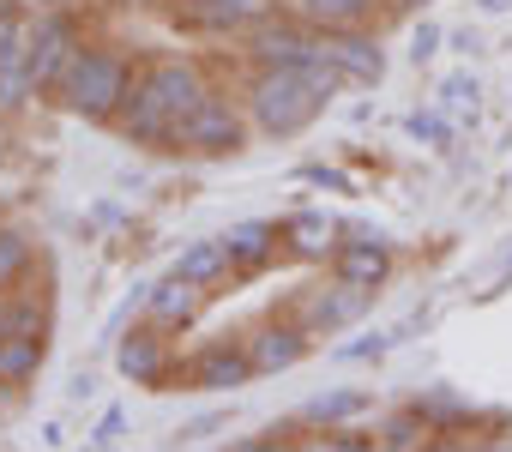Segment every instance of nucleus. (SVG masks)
<instances>
[{"mask_svg": "<svg viewBox=\"0 0 512 452\" xmlns=\"http://www.w3.org/2000/svg\"><path fill=\"white\" fill-rule=\"evenodd\" d=\"M416 404H422V416L434 422V434H452V428H464V422H470V404H464L458 392H446V386H428Z\"/></svg>", "mask_w": 512, "mask_h": 452, "instance_id": "obj_27", "label": "nucleus"}, {"mask_svg": "<svg viewBox=\"0 0 512 452\" xmlns=\"http://www.w3.org/2000/svg\"><path fill=\"white\" fill-rule=\"evenodd\" d=\"M247 139H260V133H253V121H247L241 97H223V91H211V97H205V103L175 127V151H181V157H193V163L241 157V151H247Z\"/></svg>", "mask_w": 512, "mask_h": 452, "instance_id": "obj_3", "label": "nucleus"}, {"mask_svg": "<svg viewBox=\"0 0 512 452\" xmlns=\"http://www.w3.org/2000/svg\"><path fill=\"white\" fill-rule=\"evenodd\" d=\"M127 422H133V416H127V404H109V410H103V416L85 428V446H91V452H103V446H121V440H127Z\"/></svg>", "mask_w": 512, "mask_h": 452, "instance_id": "obj_30", "label": "nucleus"}, {"mask_svg": "<svg viewBox=\"0 0 512 452\" xmlns=\"http://www.w3.org/2000/svg\"><path fill=\"white\" fill-rule=\"evenodd\" d=\"M380 446L386 452H416V446H434V422L422 416V404H404L380 422Z\"/></svg>", "mask_w": 512, "mask_h": 452, "instance_id": "obj_24", "label": "nucleus"}, {"mask_svg": "<svg viewBox=\"0 0 512 452\" xmlns=\"http://www.w3.org/2000/svg\"><path fill=\"white\" fill-rule=\"evenodd\" d=\"M37 272V236L25 223H0V296H13Z\"/></svg>", "mask_w": 512, "mask_h": 452, "instance_id": "obj_22", "label": "nucleus"}, {"mask_svg": "<svg viewBox=\"0 0 512 452\" xmlns=\"http://www.w3.org/2000/svg\"><path fill=\"white\" fill-rule=\"evenodd\" d=\"M67 398H73V404H91V398H97V374H91V368L73 374V380H67Z\"/></svg>", "mask_w": 512, "mask_h": 452, "instance_id": "obj_34", "label": "nucleus"}, {"mask_svg": "<svg viewBox=\"0 0 512 452\" xmlns=\"http://www.w3.org/2000/svg\"><path fill=\"white\" fill-rule=\"evenodd\" d=\"M37 446H67V428H61V422H55V416H49V422H43V428H37Z\"/></svg>", "mask_w": 512, "mask_h": 452, "instance_id": "obj_35", "label": "nucleus"}, {"mask_svg": "<svg viewBox=\"0 0 512 452\" xmlns=\"http://www.w3.org/2000/svg\"><path fill=\"white\" fill-rule=\"evenodd\" d=\"M506 187H512V175H506Z\"/></svg>", "mask_w": 512, "mask_h": 452, "instance_id": "obj_42", "label": "nucleus"}, {"mask_svg": "<svg viewBox=\"0 0 512 452\" xmlns=\"http://www.w3.org/2000/svg\"><path fill=\"white\" fill-rule=\"evenodd\" d=\"M308 350H314V332L296 314L290 320H260L247 332V356H253L260 374H290L296 362H308Z\"/></svg>", "mask_w": 512, "mask_h": 452, "instance_id": "obj_11", "label": "nucleus"}, {"mask_svg": "<svg viewBox=\"0 0 512 452\" xmlns=\"http://www.w3.org/2000/svg\"><path fill=\"white\" fill-rule=\"evenodd\" d=\"M440 43H446V31H440L434 19H416V31H410V49H404V55H410V67H428V61L440 55Z\"/></svg>", "mask_w": 512, "mask_h": 452, "instance_id": "obj_31", "label": "nucleus"}, {"mask_svg": "<svg viewBox=\"0 0 512 452\" xmlns=\"http://www.w3.org/2000/svg\"><path fill=\"white\" fill-rule=\"evenodd\" d=\"M284 13H296L308 31H350V25H380L386 0H278Z\"/></svg>", "mask_w": 512, "mask_h": 452, "instance_id": "obj_20", "label": "nucleus"}, {"mask_svg": "<svg viewBox=\"0 0 512 452\" xmlns=\"http://www.w3.org/2000/svg\"><path fill=\"white\" fill-rule=\"evenodd\" d=\"M266 13H278V0H187V25L205 37H247Z\"/></svg>", "mask_w": 512, "mask_h": 452, "instance_id": "obj_14", "label": "nucleus"}, {"mask_svg": "<svg viewBox=\"0 0 512 452\" xmlns=\"http://www.w3.org/2000/svg\"><path fill=\"white\" fill-rule=\"evenodd\" d=\"M169 272L187 278V284H199V290H217V284L235 278V260H229V242H223V236H199V242H187V248L169 260Z\"/></svg>", "mask_w": 512, "mask_h": 452, "instance_id": "obj_21", "label": "nucleus"}, {"mask_svg": "<svg viewBox=\"0 0 512 452\" xmlns=\"http://www.w3.org/2000/svg\"><path fill=\"white\" fill-rule=\"evenodd\" d=\"M79 43L85 37H79V19L73 13H31L25 61H31V79H37L43 97H55V85H61V73H67V61H73Z\"/></svg>", "mask_w": 512, "mask_h": 452, "instance_id": "obj_8", "label": "nucleus"}, {"mask_svg": "<svg viewBox=\"0 0 512 452\" xmlns=\"http://www.w3.org/2000/svg\"><path fill=\"white\" fill-rule=\"evenodd\" d=\"M332 278H344V284L380 296V290L392 284V242H386V236H350V242H338Z\"/></svg>", "mask_w": 512, "mask_h": 452, "instance_id": "obj_13", "label": "nucleus"}, {"mask_svg": "<svg viewBox=\"0 0 512 452\" xmlns=\"http://www.w3.org/2000/svg\"><path fill=\"white\" fill-rule=\"evenodd\" d=\"M229 422H235V410H229V404H217V410H205V416L181 422V428L169 434V446H205V440H217V434H223Z\"/></svg>", "mask_w": 512, "mask_h": 452, "instance_id": "obj_29", "label": "nucleus"}, {"mask_svg": "<svg viewBox=\"0 0 512 452\" xmlns=\"http://www.w3.org/2000/svg\"><path fill=\"white\" fill-rule=\"evenodd\" d=\"M398 7H428V0H398Z\"/></svg>", "mask_w": 512, "mask_h": 452, "instance_id": "obj_41", "label": "nucleus"}, {"mask_svg": "<svg viewBox=\"0 0 512 452\" xmlns=\"http://www.w3.org/2000/svg\"><path fill=\"white\" fill-rule=\"evenodd\" d=\"M296 181H314V187H332V193H350V175H344V169H326V163H308V169H296Z\"/></svg>", "mask_w": 512, "mask_h": 452, "instance_id": "obj_33", "label": "nucleus"}, {"mask_svg": "<svg viewBox=\"0 0 512 452\" xmlns=\"http://www.w3.org/2000/svg\"><path fill=\"white\" fill-rule=\"evenodd\" d=\"M241 55H247V67L253 73H278V67H308L314 55H320V31H308L296 13H266L260 25H253L247 37H241Z\"/></svg>", "mask_w": 512, "mask_h": 452, "instance_id": "obj_6", "label": "nucleus"}, {"mask_svg": "<svg viewBox=\"0 0 512 452\" xmlns=\"http://www.w3.org/2000/svg\"><path fill=\"white\" fill-rule=\"evenodd\" d=\"M241 109H247V121H253L260 139H296V133H308L332 109V97L314 85L308 67H278V73H253L247 67Z\"/></svg>", "mask_w": 512, "mask_h": 452, "instance_id": "obj_2", "label": "nucleus"}, {"mask_svg": "<svg viewBox=\"0 0 512 452\" xmlns=\"http://www.w3.org/2000/svg\"><path fill=\"white\" fill-rule=\"evenodd\" d=\"M25 37H31V0H0V67L25 61Z\"/></svg>", "mask_w": 512, "mask_h": 452, "instance_id": "obj_26", "label": "nucleus"}, {"mask_svg": "<svg viewBox=\"0 0 512 452\" xmlns=\"http://www.w3.org/2000/svg\"><path fill=\"white\" fill-rule=\"evenodd\" d=\"M392 350H398V326H392V332H356L350 344H332V362L356 368V362H380V356H392Z\"/></svg>", "mask_w": 512, "mask_h": 452, "instance_id": "obj_28", "label": "nucleus"}, {"mask_svg": "<svg viewBox=\"0 0 512 452\" xmlns=\"http://www.w3.org/2000/svg\"><path fill=\"white\" fill-rule=\"evenodd\" d=\"M49 362V332H31V326H7L0 332V386L7 392H25Z\"/></svg>", "mask_w": 512, "mask_h": 452, "instance_id": "obj_17", "label": "nucleus"}, {"mask_svg": "<svg viewBox=\"0 0 512 452\" xmlns=\"http://www.w3.org/2000/svg\"><path fill=\"white\" fill-rule=\"evenodd\" d=\"M320 55L350 79V85H380L386 79V49H380V25H350V31H320Z\"/></svg>", "mask_w": 512, "mask_h": 452, "instance_id": "obj_10", "label": "nucleus"}, {"mask_svg": "<svg viewBox=\"0 0 512 452\" xmlns=\"http://www.w3.org/2000/svg\"><path fill=\"white\" fill-rule=\"evenodd\" d=\"M434 103H440L458 127H476V121H482V79H476L470 67H458V73H446V79L434 85Z\"/></svg>", "mask_w": 512, "mask_h": 452, "instance_id": "obj_23", "label": "nucleus"}, {"mask_svg": "<svg viewBox=\"0 0 512 452\" xmlns=\"http://www.w3.org/2000/svg\"><path fill=\"white\" fill-rule=\"evenodd\" d=\"M115 374L127 386H145V392H175L169 380H181V350H175V332L151 326V320H133L121 338H115Z\"/></svg>", "mask_w": 512, "mask_h": 452, "instance_id": "obj_4", "label": "nucleus"}, {"mask_svg": "<svg viewBox=\"0 0 512 452\" xmlns=\"http://www.w3.org/2000/svg\"><path fill=\"white\" fill-rule=\"evenodd\" d=\"M85 0H31V13H79Z\"/></svg>", "mask_w": 512, "mask_h": 452, "instance_id": "obj_37", "label": "nucleus"}, {"mask_svg": "<svg viewBox=\"0 0 512 452\" xmlns=\"http://www.w3.org/2000/svg\"><path fill=\"white\" fill-rule=\"evenodd\" d=\"M139 91H145V97H151V103L181 127V121H187V115H193L217 85L205 79V67H199L193 55H157V61H145V67H139Z\"/></svg>", "mask_w": 512, "mask_h": 452, "instance_id": "obj_7", "label": "nucleus"}, {"mask_svg": "<svg viewBox=\"0 0 512 452\" xmlns=\"http://www.w3.org/2000/svg\"><path fill=\"white\" fill-rule=\"evenodd\" d=\"M368 308H374V290H356V284L332 278V284H308V290H302L296 320H302L314 338H338V332H350Z\"/></svg>", "mask_w": 512, "mask_h": 452, "instance_id": "obj_9", "label": "nucleus"}, {"mask_svg": "<svg viewBox=\"0 0 512 452\" xmlns=\"http://www.w3.org/2000/svg\"><path fill=\"white\" fill-rule=\"evenodd\" d=\"M0 332H7V296H0Z\"/></svg>", "mask_w": 512, "mask_h": 452, "instance_id": "obj_40", "label": "nucleus"}, {"mask_svg": "<svg viewBox=\"0 0 512 452\" xmlns=\"http://www.w3.org/2000/svg\"><path fill=\"white\" fill-rule=\"evenodd\" d=\"M404 133H410L422 151H446V145H452V133H458V121L434 103V109H410V115H404Z\"/></svg>", "mask_w": 512, "mask_h": 452, "instance_id": "obj_25", "label": "nucleus"}, {"mask_svg": "<svg viewBox=\"0 0 512 452\" xmlns=\"http://www.w3.org/2000/svg\"><path fill=\"white\" fill-rule=\"evenodd\" d=\"M320 446H332V452H368V446H380V434H362L356 422H344V428H320Z\"/></svg>", "mask_w": 512, "mask_h": 452, "instance_id": "obj_32", "label": "nucleus"}, {"mask_svg": "<svg viewBox=\"0 0 512 452\" xmlns=\"http://www.w3.org/2000/svg\"><path fill=\"white\" fill-rule=\"evenodd\" d=\"M368 410H374V392H368V386H326V392H314V398L296 410V428L320 434V428H344V422H356V416H368Z\"/></svg>", "mask_w": 512, "mask_h": 452, "instance_id": "obj_18", "label": "nucleus"}, {"mask_svg": "<svg viewBox=\"0 0 512 452\" xmlns=\"http://www.w3.org/2000/svg\"><path fill=\"white\" fill-rule=\"evenodd\" d=\"M115 133L127 139V145H139V151H175V121L133 85V97H127V109L115 115Z\"/></svg>", "mask_w": 512, "mask_h": 452, "instance_id": "obj_19", "label": "nucleus"}, {"mask_svg": "<svg viewBox=\"0 0 512 452\" xmlns=\"http://www.w3.org/2000/svg\"><path fill=\"white\" fill-rule=\"evenodd\" d=\"M506 284H512V254H506V266H500V272H494V284H488V290H482V302H494V296H506Z\"/></svg>", "mask_w": 512, "mask_h": 452, "instance_id": "obj_36", "label": "nucleus"}, {"mask_svg": "<svg viewBox=\"0 0 512 452\" xmlns=\"http://www.w3.org/2000/svg\"><path fill=\"white\" fill-rule=\"evenodd\" d=\"M476 7H482V13H506V7H512V0H476Z\"/></svg>", "mask_w": 512, "mask_h": 452, "instance_id": "obj_39", "label": "nucleus"}, {"mask_svg": "<svg viewBox=\"0 0 512 452\" xmlns=\"http://www.w3.org/2000/svg\"><path fill=\"white\" fill-rule=\"evenodd\" d=\"M452 49H458V55H482V37H476V31H458Z\"/></svg>", "mask_w": 512, "mask_h": 452, "instance_id": "obj_38", "label": "nucleus"}, {"mask_svg": "<svg viewBox=\"0 0 512 452\" xmlns=\"http://www.w3.org/2000/svg\"><path fill=\"white\" fill-rule=\"evenodd\" d=\"M338 236H344V223H338V217H326V211H314V205L284 217V254H290V260L332 266V254H338Z\"/></svg>", "mask_w": 512, "mask_h": 452, "instance_id": "obj_16", "label": "nucleus"}, {"mask_svg": "<svg viewBox=\"0 0 512 452\" xmlns=\"http://www.w3.org/2000/svg\"><path fill=\"white\" fill-rule=\"evenodd\" d=\"M205 296L211 290H199V284H187V278H157L151 290H145V320L151 326H163V332H187L199 314H205Z\"/></svg>", "mask_w": 512, "mask_h": 452, "instance_id": "obj_15", "label": "nucleus"}, {"mask_svg": "<svg viewBox=\"0 0 512 452\" xmlns=\"http://www.w3.org/2000/svg\"><path fill=\"white\" fill-rule=\"evenodd\" d=\"M253 380H260V368L247 356V332L199 338L181 356V392H235V386H253Z\"/></svg>", "mask_w": 512, "mask_h": 452, "instance_id": "obj_5", "label": "nucleus"}, {"mask_svg": "<svg viewBox=\"0 0 512 452\" xmlns=\"http://www.w3.org/2000/svg\"><path fill=\"white\" fill-rule=\"evenodd\" d=\"M223 242H229L235 278H260L266 266L284 260V223H272V217H241V223H229V230H223Z\"/></svg>", "mask_w": 512, "mask_h": 452, "instance_id": "obj_12", "label": "nucleus"}, {"mask_svg": "<svg viewBox=\"0 0 512 452\" xmlns=\"http://www.w3.org/2000/svg\"><path fill=\"white\" fill-rule=\"evenodd\" d=\"M133 85H139L133 55L115 49V43H91V37H85V43L73 49V61H67L61 85H55V103H61L67 115L91 121V127H115V115L127 109Z\"/></svg>", "mask_w": 512, "mask_h": 452, "instance_id": "obj_1", "label": "nucleus"}]
</instances>
